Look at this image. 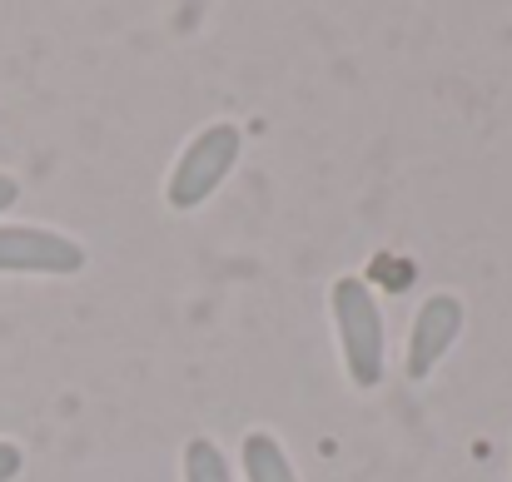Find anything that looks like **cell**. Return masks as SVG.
Instances as JSON below:
<instances>
[{"mask_svg":"<svg viewBox=\"0 0 512 482\" xmlns=\"http://www.w3.org/2000/svg\"><path fill=\"white\" fill-rule=\"evenodd\" d=\"M179 468H184V482H234V468L214 438H189L179 453Z\"/></svg>","mask_w":512,"mask_h":482,"instance_id":"obj_6","label":"cell"},{"mask_svg":"<svg viewBox=\"0 0 512 482\" xmlns=\"http://www.w3.org/2000/svg\"><path fill=\"white\" fill-rule=\"evenodd\" d=\"M20 468H25V453H20V443L0 438V482H15V478H20Z\"/></svg>","mask_w":512,"mask_h":482,"instance_id":"obj_7","label":"cell"},{"mask_svg":"<svg viewBox=\"0 0 512 482\" xmlns=\"http://www.w3.org/2000/svg\"><path fill=\"white\" fill-rule=\"evenodd\" d=\"M239 463H244V482H299V468L289 463L284 443L264 428L244 433L239 443Z\"/></svg>","mask_w":512,"mask_h":482,"instance_id":"obj_5","label":"cell"},{"mask_svg":"<svg viewBox=\"0 0 512 482\" xmlns=\"http://www.w3.org/2000/svg\"><path fill=\"white\" fill-rule=\"evenodd\" d=\"M15 199H20V179L15 174H0V214L15 209Z\"/></svg>","mask_w":512,"mask_h":482,"instance_id":"obj_8","label":"cell"},{"mask_svg":"<svg viewBox=\"0 0 512 482\" xmlns=\"http://www.w3.org/2000/svg\"><path fill=\"white\" fill-rule=\"evenodd\" d=\"M239 155H244V135H239V125H229V120L204 125V130L179 150V160H174V169H170L165 199H170L174 214H189V209L209 204V199L219 194V184L234 174Z\"/></svg>","mask_w":512,"mask_h":482,"instance_id":"obj_2","label":"cell"},{"mask_svg":"<svg viewBox=\"0 0 512 482\" xmlns=\"http://www.w3.org/2000/svg\"><path fill=\"white\" fill-rule=\"evenodd\" d=\"M85 269V244L45 224H0V274L70 279Z\"/></svg>","mask_w":512,"mask_h":482,"instance_id":"obj_3","label":"cell"},{"mask_svg":"<svg viewBox=\"0 0 512 482\" xmlns=\"http://www.w3.org/2000/svg\"><path fill=\"white\" fill-rule=\"evenodd\" d=\"M468 328V304L458 294H428L413 314L408 328V348H403V373L413 383H428L438 373V363L448 358V348L458 343V333Z\"/></svg>","mask_w":512,"mask_h":482,"instance_id":"obj_4","label":"cell"},{"mask_svg":"<svg viewBox=\"0 0 512 482\" xmlns=\"http://www.w3.org/2000/svg\"><path fill=\"white\" fill-rule=\"evenodd\" d=\"M329 309H334V333H339V358L348 383L378 388L388 373V328H383L378 294L358 274H339L329 289Z\"/></svg>","mask_w":512,"mask_h":482,"instance_id":"obj_1","label":"cell"}]
</instances>
